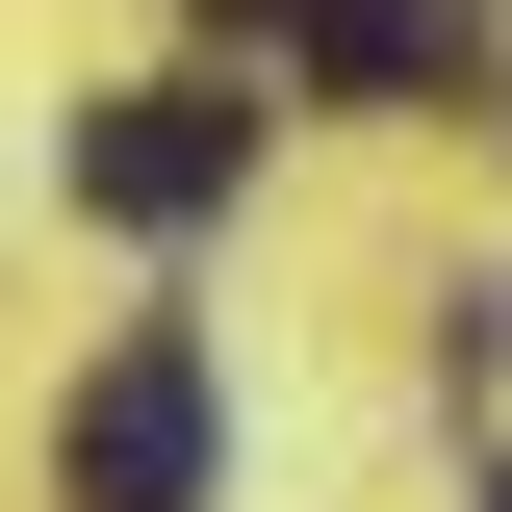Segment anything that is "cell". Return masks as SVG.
I'll return each instance as SVG.
<instances>
[{
    "label": "cell",
    "mask_w": 512,
    "mask_h": 512,
    "mask_svg": "<svg viewBox=\"0 0 512 512\" xmlns=\"http://www.w3.org/2000/svg\"><path fill=\"white\" fill-rule=\"evenodd\" d=\"M487 52V0H308V103H436Z\"/></svg>",
    "instance_id": "cell-3"
},
{
    "label": "cell",
    "mask_w": 512,
    "mask_h": 512,
    "mask_svg": "<svg viewBox=\"0 0 512 512\" xmlns=\"http://www.w3.org/2000/svg\"><path fill=\"white\" fill-rule=\"evenodd\" d=\"M52 487H77V512H205V359H180V333H128V359L77 384Z\"/></svg>",
    "instance_id": "cell-2"
},
{
    "label": "cell",
    "mask_w": 512,
    "mask_h": 512,
    "mask_svg": "<svg viewBox=\"0 0 512 512\" xmlns=\"http://www.w3.org/2000/svg\"><path fill=\"white\" fill-rule=\"evenodd\" d=\"M282 26H308V0H282Z\"/></svg>",
    "instance_id": "cell-4"
},
{
    "label": "cell",
    "mask_w": 512,
    "mask_h": 512,
    "mask_svg": "<svg viewBox=\"0 0 512 512\" xmlns=\"http://www.w3.org/2000/svg\"><path fill=\"white\" fill-rule=\"evenodd\" d=\"M487 512H512V487H487Z\"/></svg>",
    "instance_id": "cell-5"
},
{
    "label": "cell",
    "mask_w": 512,
    "mask_h": 512,
    "mask_svg": "<svg viewBox=\"0 0 512 512\" xmlns=\"http://www.w3.org/2000/svg\"><path fill=\"white\" fill-rule=\"evenodd\" d=\"M231 180H256V103H231V77H154V103L77 128V205H103V231H205Z\"/></svg>",
    "instance_id": "cell-1"
}]
</instances>
